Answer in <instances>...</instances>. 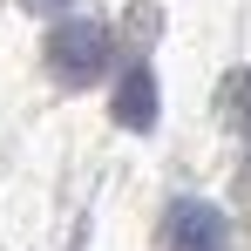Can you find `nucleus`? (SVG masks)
Returning a JSON list of instances; mask_svg holds the SVG:
<instances>
[{"instance_id":"1","label":"nucleus","mask_w":251,"mask_h":251,"mask_svg":"<svg viewBox=\"0 0 251 251\" xmlns=\"http://www.w3.org/2000/svg\"><path fill=\"white\" fill-rule=\"evenodd\" d=\"M116 54V34L102 21H54L48 27V75L61 88H95Z\"/></svg>"},{"instance_id":"2","label":"nucleus","mask_w":251,"mask_h":251,"mask_svg":"<svg viewBox=\"0 0 251 251\" xmlns=\"http://www.w3.org/2000/svg\"><path fill=\"white\" fill-rule=\"evenodd\" d=\"M163 245L170 251H231V217L204 197H176L163 217Z\"/></svg>"},{"instance_id":"3","label":"nucleus","mask_w":251,"mask_h":251,"mask_svg":"<svg viewBox=\"0 0 251 251\" xmlns=\"http://www.w3.org/2000/svg\"><path fill=\"white\" fill-rule=\"evenodd\" d=\"M109 116L123 129H156V116H163V102H156V75H150V61H129L123 82H116V95H109Z\"/></svg>"},{"instance_id":"4","label":"nucleus","mask_w":251,"mask_h":251,"mask_svg":"<svg viewBox=\"0 0 251 251\" xmlns=\"http://www.w3.org/2000/svg\"><path fill=\"white\" fill-rule=\"evenodd\" d=\"M224 116H231L238 129H251V68H245V75H231V82H224Z\"/></svg>"},{"instance_id":"5","label":"nucleus","mask_w":251,"mask_h":251,"mask_svg":"<svg viewBox=\"0 0 251 251\" xmlns=\"http://www.w3.org/2000/svg\"><path fill=\"white\" fill-rule=\"evenodd\" d=\"M21 7H27V14H61L68 0H21Z\"/></svg>"}]
</instances>
